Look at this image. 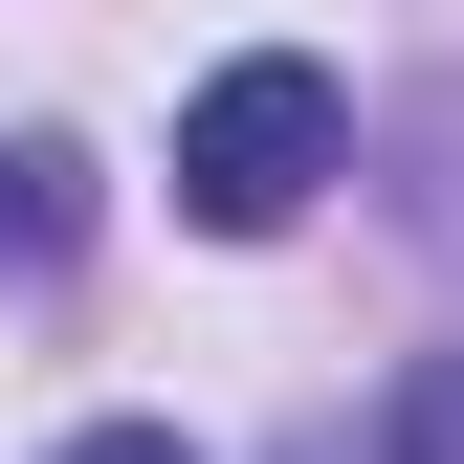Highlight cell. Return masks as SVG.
<instances>
[{"mask_svg":"<svg viewBox=\"0 0 464 464\" xmlns=\"http://www.w3.org/2000/svg\"><path fill=\"white\" fill-rule=\"evenodd\" d=\"M44 244V155H0V266H23Z\"/></svg>","mask_w":464,"mask_h":464,"instance_id":"3","label":"cell"},{"mask_svg":"<svg viewBox=\"0 0 464 464\" xmlns=\"http://www.w3.org/2000/svg\"><path fill=\"white\" fill-rule=\"evenodd\" d=\"M332 155H354V89H332L310 44H244V67H199V111H178V221L199 244H266V221H310Z\"/></svg>","mask_w":464,"mask_h":464,"instance_id":"1","label":"cell"},{"mask_svg":"<svg viewBox=\"0 0 464 464\" xmlns=\"http://www.w3.org/2000/svg\"><path fill=\"white\" fill-rule=\"evenodd\" d=\"M44 464H199L178 420H89V442H44Z\"/></svg>","mask_w":464,"mask_h":464,"instance_id":"2","label":"cell"}]
</instances>
